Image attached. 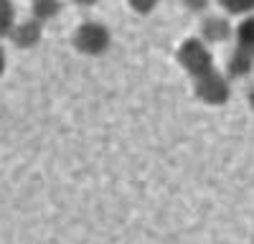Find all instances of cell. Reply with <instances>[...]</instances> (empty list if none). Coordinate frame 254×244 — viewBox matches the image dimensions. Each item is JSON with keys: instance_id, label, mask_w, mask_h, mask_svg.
Masks as SVG:
<instances>
[{"instance_id": "3", "label": "cell", "mask_w": 254, "mask_h": 244, "mask_svg": "<svg viewBox=\"0 0 254 244\" xmlns=\"http://www.w3.org/2000/svg\"><path fill=\"white\" fill-rule=\"evenodd\" d=\"M74 49L84 56H102L112 44V33L110 28L99 23V20H84L74 31Z\"/></svg>"}, {"instance_id": "6", "label": "cell", "mask_w": 254, "mask_h": 244, "mask_svg": "<svg viewBox=\"0 0 254 244\" xmlns=\"http://www.w3.org/2000/svg\"><path fill=\"white\" fill-rule=\"evenodd\" d=\"M254 66V49H244V46H234L226 59V76L229 79H242L249 76Z\"/></svg>"}, {"instance_id": "4", "label": "cell", "mask_w": 254, "mask_h": 244, "mask_svg": "<svg viewBox=\"0 0 254 244\" xmlns=\"http://www.w3.org/2000/svg\"><path fill=\"white\" fill-rule=\"evenodd\" d=\"M8 38L13 41V46L18 49H33L41 44V38H44V23L36 18H28V20H15Z\"/></svg>"}, {"instance_id": "2", "label": "cell", "mask_w": 254, "mask_h": 244, "mask_svg": "<svg viewBox=\"0 0 254 244\" xmlns=\"http://www.w3.org/2000/svg\"><path fill=\"white\" fill-rule=\"evenodd\" d=\"M193 94L208 107H224L231 99V81L216 66L193 76Z\"/></svg>"}, {"instance_id": "13", "label": "cell", "mask_w": 254, "mask_h": 244, "mask_svg": "<svg viewBox=\"0 0 254 244\" xmlns=\"http://www.w3.org/2000/svg\"><path fill=\"white\" fill-rule=\"evenodd\" d=\"M3 71H5V49L0 44V76H3Z\"/></svg>"}, {"instance_id": "7", "label": "cell", "mask_w": 254, "mask_h": 244, "mask_svg": "<svg viewBox=\"0 0 254 244\" xmlns=\"http://www.w3.org/2000/svg\"><path fill=\"white\" fill-rule=\"evenodd\" d=\"M231 41L234 46H244V49H254V15L247 13L242 15V20L234 26V33H231Z\"/></svg>"}, {"instance_id": "9", "label": "cell", "mask_w": 254, "mask_h": 244, "mask_svg": "<svg viewBox=\"0 0 254 244\" xmlns=\"http://www.w3.org/2000/svg\"><path fill=\"white\" fill-rule=\"evenodd\" d=\"M15 5L13 0H0V38H8L13 23H15Z\"/></svg>"}, {"instance_id": "5", "label": "cell", "mask_w": 254, "mask_h": 244, "mask_svg": "<svg viewBox=\"0 0 254 244\" xmlns=\"http://www.w3.org/2000/svg\"><path fill=\"white\" fill-rule=\"evenodd\" d=\"M231 33H234V26L226 15H206L201 20V36L208 46H219V44H229Z\"/></svg>"}, {"instance_id": "11", "label": "cell", "mask_w": 254, "mask_h": 244, "mask_svg": "<svg viewBox=\"0 0 254 244\" xmlns=\"http://www.w3.org/2000/svg\"><path fill=\"white\" fill-rule=\"evenodd\" d=\"M160 0H127V5H130L137 15H147V13H153L158 8Z\"/></svg>"}, {"instance_id": "14", "label": "cell", "mask_w": 254, "mask_h": 244, "mask_svg": "<svg viewBox=\"0 0 254 244\" xmlns=\"http://www.w3.org/2000/svg\"><path fill=\"white\" fill-rule=\"evenodd\" d=\"M76 5H81V8H92V5H97L99 0H74Z\"/></svg>"}, {"instance_id": "12", "label": "cell", "mask_w": 254, "mask_h": 244, "mask_svg": "<svg viewBox=\"0 0 254 244\" xmlns=\"http://www.w3.org/2000/svg\"><path fill=\"white\" fill-rule=\"evenodd\" d=\"M181 3H183V8L193 10V13H203V10H208L211 0H181Z\"/></svg>"}, {"instance_id": "8", "label": "cell", "mask_w": 254, "mask_h": 244, "mask_svg": "<svg viewBox=\"0 0 254 244\" xmlns=\"http://www.w3.org/2000/svg\"><path fill=\"white\" fill-rule=\"evenodd\" d=\"M61 13V0H31V18L49 23Z\"/></svg>"}, {"instance_id": "10", "label": "cell", "mask_w": 254, "mask_h": 244, "mask_svg": "<svg viewBox=\"0 0 254 244\" xmlns=\"http://www.w3.org/2000/svg\"><path fill=\"white\" fill-rule=\"evenodd\" d=\"M219 5L226 15H247L254 8V0H219Z\"/></svg>"}, {"instance_id": "1", "label": "cell", "mask_w": 254, "mask_h": 244, "mask_svg": "<svg viewBox=\"0 0 254 244\" xmlns=\"http://www.w3.org/2000/svg\"><path fill=\"white\" fill-rule=\"evenodd\" d=\"M176 61H178V66L193 79V76H198L208 69H214V51H211V46L203 38L193 36V38L181 41V46L176 51Z\"/></svg>"}]
</instances>
